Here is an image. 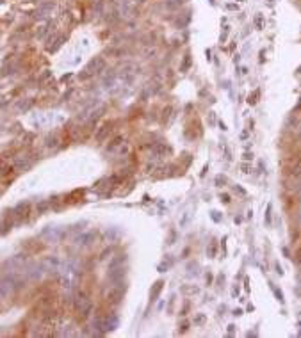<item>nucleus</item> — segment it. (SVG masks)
<instances>
[{
    "mask_svg": "<svg viewBox=\"0 0 301 338\" xmlns=\"http://www.w3.org/2000/svg\"><path fill=\"white\" fill-rule=\"evenodd\" d=\"M259 95H260V91H259V89H257V91H255V93H253V96L249 95V100H248V103H251V105H255V103H257V98H259Z\"/></svg>",
    "mask_w": 301,
    "mask_h": 338,
    "instance_id": "nucleus-1",
    "label": "nucleus"
},
{
    "mask_svg": "<svg viewBox=\"0 0 301 338\" xmlns=\"http://www.w3.org/2000/svg\"><path fill=\"white\" fill-rule=\"evenodd\" d=\"M221 199H223V201H225V203H228V201H230V198H228V196H226V194H225V196H221Z\"/></svg>",
    "mask_w": 301,
    "mask_h": 338,
    "instance_id": "nucleus-2",
    "label": "nucleus"
}]
</instances>
